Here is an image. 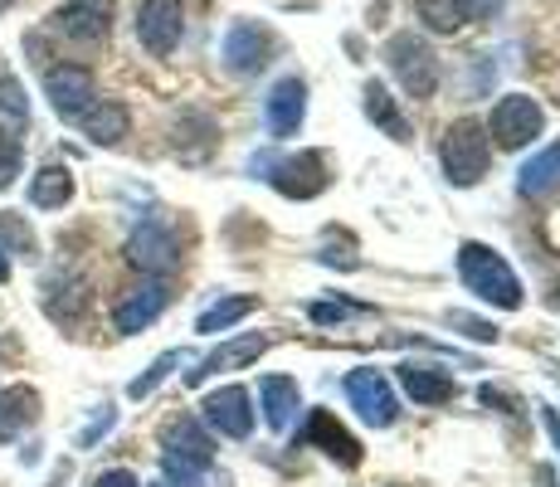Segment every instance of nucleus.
I'll list each match as a JSON object with an SVG mask.
<instances>
[{"label":"nucleus","mask_w":560,"mask_h":487,"mask_svg":"<svg viewBox=\"0 0 560 487\" xmlns=\"http://www.w3.org/2000/svg\"><path fill=\"white\" fill-rule=\"evenodd\" d=\"M458 274L468 292H478L482 302H492V308H522V283H516V274L508 268V258L498 254V248L488 244H463L458 248Z\"/></svg>","instance_id":"obj_1"},{"label":"nucleus","mask_w":560,"mask_h":487,"mask_svg":"<svg viewBox=\"0 0 560 487\" xmlns=\"http://www.w3.org/2000/svg\"><path fill=\"white\" fill-rule=\"evenodd\" d=\"M161 463H166L171 478H180V487H196L205 473H210V459H214V443L210 434L196 425V419H176V425L161 434Z\"/></svg>","instance_id":"obj_2"},{"label":"nucleus","mask_w":560,"mask_h":487,"mask_svg":"<svg viewBox=\"0 0 560 487\" xmlns=\"http://www.w3.org/2000/svg\"><path fill=\"white\" fill-rule=\"evenodd\" d=\"M385 63H390V73L400 79V89L409 97H434L439 59H434V49L415 35V30H405V35H395L390 45H385Z\"/></svg>","instance_id":"obj_3"},{"label":"nucleus","mask_w":560,"mask_h":487,"mask_svg":"<svg viewBox=\"0 0 560 487\" xmlns=\"http://www.w3.org/2000/svg\"><path fill=\"white\" fill-rule=\"evenodd\" d=\"M488 161H492V147H488V132L478 123H454L444 137V171L454 186H478L488 176Z\"/></svg>","instance_id":"obj_4"},{"label":"nucleus","mask_w":560,"mask_h":487,"mask_svg":"<svg viewBox=\"0 0 560 487\" xmlns=\"http://www.w3.org/2000/svg\"><path fill=\"white\" fill-rule=\"evenodd\" d=\"M49 30L73 45H98L113 30V0H63L49 15Z\"/></svg>","instance_id":"obj_5"},{"label":"nucleus","mask_w":560,"mask_h":487,"mask_svg":"<svg viewBox=\"0 0 560 487\" xmlns=\"http://www.w3.org/2000/svg\"><path fill=\"white\" fill-rule=\"evenodd\" d=\"M541 127H546V113H541V103L536 97H526V93H512V97H502L498 107H492V123H488V132L498 137V147H526L532 137H541Z\"/></svg>","instance_id":"obj_6"},{"label":"nucleus","mask_w":560,"mask_h":487,"mask_svg":"<svg viewBox=\"0 0 560 487\" xmlns=\"http://www.w3.org/2000/svg\"><path fill=\"white\" fill-rule=\"evenodd\" d=\"M254 171H268V181H273L283 195H293V200H312L317 190H327V161L317 156V151H303V156H283V161H254Z\"/></svg>","instance_id":"obj_7"},{"label":"nucleus","mask_w":560,"mask_h":487,"mask_svg":"<svg viewBox=\"0 0 560 487\" xmlns=\"http://www.w3.org/2000/svg\"><path fill=\"white\" fill-rule=\"evenodd\" d=\"M45 93L54 103V113L59 117H79L89 113L93 103H98V89H93V73L83 69V63H54V69H45Z\"/></svg>","instance_id":"obj_8"},{"label":"nucleus","mask_w":560,"mask_h":487,"mask_svg":"<svg viewBox=\"0 0 560 487\" xmlns=\"http://www.w3.org/2000/svg\"><path fill=\"white\" fill-rule=\"evenodd\" d=\"M180 30H186L180 0H142V5H137V39H142V49L156 54V59H166V54L180 45Z\"/></svg>","instance_id":"obj_9"},{"label":"nucleus","mask_w":560,"mask_h":487,"mask_svg":"<svg viewBox=\"0 0 560 487\" xmlns=\"http://www.w3.org/2000/svg\"><path fill=\"white\" fill-rule=\"evenodd\" d=\"M347 395H351V405L361 409L365 425H375V429H390L395 415H400L395 390H390V381H385L381 371H351L347 375Z\"/></svg>","instance_id":"obj_10"},{"label":"nucleus","mask_w":560,"mask_h":487,"mask_svg":"<svg viewBox=\"0 0 560 487\" xmlns=\"http://www.w3.org/2000/svg\"><path fill=\"white\" fill-rule=\"evenodd\" d=\"M127 258H132L137 268H147V274H171V268L180 264L176 234H171L161 220H142L132 230V240H127Z\"/></svg>","instance_id":"obj_11"},{"label":"nucleus","mask_w":560,"mask_h":487,"mask_svg":"<svg viewBox=\"0 0 560 487\" xmlns=\"http://www.w3.org/2000/svg\"><path fill=\"white\" fill-rule=\"evenodd\" d=\"M205 425L220 429L224 439H249V429H254L249 390L224 385V390H214V395H205Z\"/></svg>","instance_id":"obj_12"},{"label":"nucleus","mask_w":560,"mask_h":487,"mask_svg":"<svg viewBox=\"0 0 560 487\" xmlns=\"http://www.w3.org/2000/svg\"><path fill=\"white\" fill-rule=\"evenodd\" d=\"M224 63H230L234 73H258L273 63V35L268 30L249 25V20H240V25H230V35H224Z\"/></svg>","instance_id":"obj_13"},{"label":"nucleus","mask_w":560,"mask_h":487,"mask_svg":"<svg viewBox=\"0 0 560 487\" xmlns=\"http://www.w3.org/2000/svg\"><path fill=\"white\" fill-rule=\"evenodd\" d=\"M419 20H424L429 30H444V35H454V30L472 25V20H488L502 10V0H415Z\"/></svg>","instance_id":"obj_14"},{"label":"nucleus","mask_w":560,"mask_h":487,"mask_svg":"<svg viewBox=\"0 0 560 487\" xmlns=\"http://www.w3.org/2000/svg\"><path fill=\"white\" fill-rule=\"evenodd\" d=\"M268 346H273V337H258V332H249V337H234V341H224V346H214V351L205 356L196 371H186V385H200V381H210V375H220V371H240V366L258 361Z\"/></svg>","instance_id":"obj_15"},{"label":"nucleus","mask_w":560,"mask_h":487,"mask_svg":"<svg viewBox=\"0 0 560 487\" xmlns=\"http://www.w3.org/2000/svg\"><path fill=\"white\" fill-rule=\"evenodd\" d=\"M264 117H268V132H273V137H293L298 127H303V117H307L303 79L273 83V93H268V103H264Z\"/></svg>","instance_id":"obj_16"},{"label":"nucleus","mask_w":560,"mask_h":487,"mask_svg":"<svg viewBox=\"0 0 560 487\" xmlns=\"http://www.w3.org/2000/svg\"><path fill=\"white\" fill-rule=\"evenodd\" d=\"M166 302H171V292L166 283H142L137 292H127L122 298V308H117V332L122 337H132V332H142V327H152V322L166 312Z\"/></svg>","instance_id":"obj_17"},{"label":"nucleus","mask_w":560,"mask_h":487,"mask_svg":"<svg viewBox=\"0 0 560 487\" xmlns=\"http://www.w3.org/2000/svg\"><path fill=\"white\" fill-rule=\"evenodd\" d=\"M73 123L83 127V137L98 147H117L127 137V127H132V117H127L122 103H113V97H98V103L89 107V113H79Z\"/></svg>","instance_id":"obj_18"},{"label":"nucleus","mask_w":560,"mask_h":487,"mask_svg":"<svg viewBox=\"0 0 560 487\" xmlns=\"http://www.w3.org/2000/svg\"><path fill=\"white\" fill-rule=\"evenodd\" d=\"M35 419H39V390L30 385L0 390V443H15Z\"/></svg>","instance_id":"obj_19"},{"label":"nucleus","mask_w":560,"mask_h":487,"mask_svg":"<svg viewBox=\"0 0 560 487\" xmlns=\"http://www.w3.org/2000/svg\"><path fill=\"white\" fill-rule=\"evenodd\" d=\"M307 439H312V443H322V453H327V459H337L341 468H357V463H361V443L351 439L347 429H341L337 419L327 415V409H317V415H312Z\"/></svg>","instance_id":"obj_20"},{"label":"nucleus","mask_w":560,"mask_h":487,"mask_svg":"<svg viewBox=\"0 0 560 487\" xmlns=\"http://www.w3.org/2000/svg\"><path fill=\"white\" fill-rule=\"evenodd\" d=\"M400 385L409 390L415 405H444V399H454V375H444L439 366H419V361L400 366Z\"/></svg>","instance_id":"obj_21"},{"label":"nucleus","mask_w":560,"mask_h":487,"mask_svg":"<svg viewBox=\"0 0 560 487\" xmlns=\"http://www.w3.org/2000/svg\"><path fill=\"white\" fill-rule=\"evenodd\" d=\"M522 195H532V200H546V195L560 190V147H546L541 156H532L522 166Z\"/></svg>","instance_id":"obj_22"},{"label":"nucleus","mask_w":560,"mask_h":487,"mask_svg":"<svg viewBox=\"0 0 560 487\" xmlns=\"http://www.w3.org/2000/svg\"><path fill=\"white\" fill-rule=\"evenodd\" d=\"M258 395H264V415H268V425H273V429H288L293 409L303 405V395H298V381H288V375H264Z\"/></svg>","instance_id":"obj_23"},{"label":"nucleus","mask_w":560,"mask_h":487,"mask_svg":"<svg viewBox=\"0 0 560 487\" xmlns=\"http://www.w3.org/2000/svg\"><path fill=\"white\" fill-rule=\"evenodd\" d=\"M30 200H35L39 210H63V205L73 200V176H69V166H39L35 181H30Z\"/></svg>","instance_id":"obj_24"},{"label":"nucleus","mask_w":560,"mask_h":487,"mask_svg":"<svg viewBox=\"0 0 560 487\" xmlns=\"http://www.w3.org/2000/svg\"><path fill=\"white\" fill-rule=\"evenodd\" d=\"M30 127V97H25V83L20 79H0V137L20 142Z\"/></svg>","instance_id":"obj_25"},{"label":"nucleus","mask_w":560,"mask_h":487,"mask_svg":"<svg viewBox=\"0 0 560 487\" xmlns=\"http://www.w3.org/2000/svg\"><path fill=\"white\" fill-rule=\"evenodd\" d=\"M83 302H89V288H83L79 278L59 274V278H49V283H45V312L54 322H73Z\"/></svg>","instance_id":"obj_26"},{"label":"nucleus","mask_w":560,"mask_h":487,"mask_svg":"<svg viewBox=\"0 0 560 487\" xmlns=\"http://www.w3.org/2000/svg\"><path fill=\"white\" fill-rule=\"evenodd\" d=\"M365 117H371L375 127H381L385 137H395V142H405L409 137V123H405V113L395 107V97L381 89V83H365Z\"/></svg>","instance_id":"obj_27"},{"label":"nucleus","mask_w":560,"mask_h":487,"mask_svg":"<svg viewBox=\"0 0 560 487\" xmlns=\"http://www.w3.org/2000/svg\"><path fill=\"white\" fill-rule=\"evenodd\" d=\"M258 308L254 298H224V302H214L210 312H200V322H196V332H205V337H214V332H230L240 317H249V312Z\"/></svg>","instance_id":"obj_28"},{"label":"nucleus","mask_w":560,"mask_h":487,"mask_svg":"<svg viewBox=\"0 0 560 487\" xmlns=\"http://www.w3.org/2000/svg\"><path fill=\"white\" fill-rule=\"evenodd\" d=\"M0 244H5L10 254H20V258H35V248H39L35 244V230H30V224L20 220L15 210L0 214Z\"/></svg>","instance_id":"obj_29"},{"label":"nucleus","mask_w":560,"mask_h":487,"mask_svg":"<svg viewBox=\"0 0 560 487\" xmlns=\"http://www.w3.org/2000/svg\"><path fill=\"white\" fill-rule=\"evenodd\" d=\"M180 361H186V356H180V351H166V356H156V361H152V371H147V375H137V381L127 385V395H132V399H147V395H152V390H156L161 381H166L171 371H176Z\"/></svg>","instance_id":"obj_30"},{"label":"nucleus","mask_w":560,"mask_h":487,"mask_svg":"<svg viewBox=\"0 0 560 487\" xmlns=\"http://www.w3.org/2000/svg\"><path fill=\"white\" fill-rule=\"evenodd\" d=\"M20 161H25V156H20V142H10V137H0V190H5L10 181L20 176Z\"/></svg>","instance_id":"obj_31"},{"label":"nucleus","mask_w":560,"mask_h":487,"mask_svg":"<svg viewBox=\"0 0 560 487\" xmlns=\"http://www.w3.org/2000/svg\"><path fill=\"white\" fill-rule=\"evenodd\" d=\"M113 419H117V415H113V405H103V409H98V419H93V425L79 434V449H93V443H98L107 429H113Z\"/></svg>","instance_id":"obj_32"},{"label":"nucleus","mask_w":560,"mask_h":487,"mask_svg":"<svg viewBox=\"0 0 560 487\" xmlns=\"http://www.w3.org/2000/svg\"><path fill=\"white\" fill-rule=\"evenodd\" d=\"M357 308H347V302H312V322H322V327H331V322H347Z\"/></svg>","instance_id":"obj_33"},{"label":"nucleus","mask_w":560,"mask_h":487,"mask_svg":"<svg viewBox=\"0 0 560 487\" xmlns=\"http://www.w3.org/2000/svg\"><path fill=\"white\" fill-rule=\"evenodd\" d=\"M448 322H454V327H468V337H478V341H492V337H498V332H492L488 322H472V317H463V312H454Z\"/></svg>","instance_id":"obj_34"},{"label":"nucleus","mask_w":560,"mask_h":487,"mask_svg":"<svg viewBox=\"0 0 560 487\" xmlns=\"http://www.w3.org/2000/svg\"><path fill=\"white\" fill-rule=\"evenodd\" d=\"M93 487H142V483H137L127 468H113V473H98V483Z\"/></svg>","instance_id":"obj_35"},{"label":"nucleus","mask_w":560,"mask_h":487,"mask_svg":"<svg viewBox=\"0 0 560 487\" xmlns=\"http://www.w3.org/2000/svg\"><path fill=\"white\" fill-rule=\"evenodd\" d=\"M546 429H551V439H556V443H560V419H556V415H551V409H546Z\"/></svg>","instance_id":"obj_36"},{"label":"nucleus","mask_w":560,"mask_h":487,"mask_svg":"<svg viewBox=\"0 0 560 487\" xmlns=\"http://www.w3.org/2000/svg\"><path fill=\"white\" fill-rule=\"evenodd\" d=\"M10 278V258H5V248H0V283Z\"/></svg>","instance_id":"obj_37"},{"label":"nucleus","mask_w":560,"mask_h":487,"mask_svg":"<svg viewBox=\"0 0 560 487\" xmlns=\"http://www.w3.org/2000/svg\"><path fill=\"white\" fill-rule=\"evenodd\" d=\"M10 5H15V0H0V10H10Z\"/></svg>","instance_id":"obj_38"},{"label":"nucleus","mask_w":560,"mask_h":487,"mask_svg":"<svg viewBox=\"0 0 560 487\" xmlns=\"http://www.w3.org/2000/svg\"><path fill=\"white\" fill-rule=\"evenodd\" d=\"M156 487H166V483H156Z\"/></svg>","instance_id":"obj_39"}]
</instances>
